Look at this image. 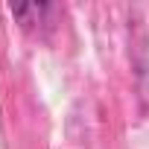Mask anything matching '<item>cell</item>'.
I'll list each match as a JSON object with an SVG mask.
<instances>
[{
  "label": "cell",
  "mask_w": 149,
  "mask_h": 149,
  "mask_svg": "<svg viewBox=\"0 0 149 149\" xmlns=\"http://www.w3.org/2000/svg\"><path fill=\"white\" fill-rule=\"evenodd\" d=\"M12 9V15L21 21V26L24 29H29V32H38V29H44L50 21V15H56V6L53 3H12L9 6Z\"/></svg>",
  "instance_id": "6da1fadb"
}]
</instances>
